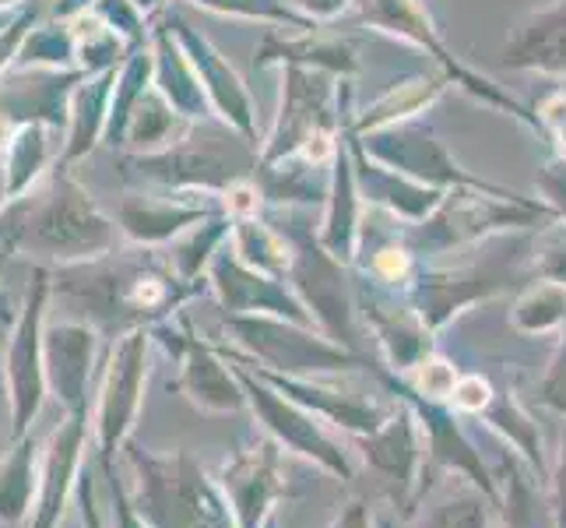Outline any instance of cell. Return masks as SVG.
Listing matches in <instances>:
<instances>
[{
	"mask_svg": "<svg viewBox=\"0 0 566 528\" xmlns=\"http://www.w3.org/2000/svg\"><path fill=\"white\" fill-rule=\"evenodd\" d=\"M0 219L11 222L0 232V258L25 253L50 268L103 261L120 229L64 166H56L43 187L25 201H14Z\"/></svg>",
	"mask_w": 566,
	"mask_h": 528,
	"instance_id": "6da1fadb",
	"label": "cell"
},
{
	"mask_svg": "<svg viewBox=\"0 0 566 528\" xmlns=\"http://www.w3.org/2000/svg\"><path fill=\"white\" fill-rule=\"evenodd\" d=\"M405 253L401 250H384L380 253V258H377V268L384 271V276H390V279H398L401 276V271H405Z\"/></svg>",
	"mask_w": 566,
	"mask_h": 528,
	"instance_id": "e0dca14e",
	"label": "cell"
},
{
	"mask_svg": "<svg viewBox=\"0 0 566 528\" xmlns=\"http://www.w3.org/2000/svg\"><path fill=\"white\" fill-rule=\"evenodd\" d=\"M490 398H493V391H490V384H485L482 377H464L454 387V402L461 408H468V413H482V408L490 405Z\"/></svg>",
	"mask_w": 566,
	"mask_h": 528,
	"instance_id": "2e32d148",
	"label": "cell"
},
{
	"mask_svg": "<svg viewBox=\"0 0 566 528\" xmlns=\"http://www.w3.org/2000/svg\"><path fill=\"white\" fill-rule=\"evenodd\" d=\"M22 4H29V0H0V14H8V11H18Z\"/></svg>",
	"mask_w": 566,
	"mask_h": 528,
	"instance_id": "7402d4cb",
	"label": "cell"
},
{
	"mask_svg": "<svg viewBox=\"0 0 566 528\" xmlns=\"http://www.w3.org/2000/svg\"><path fill=\"white\" fill-rule=\"evenodd\" d=\"M0 261H8V258H0Z\"/></svg>",
	"mask_w": 566,
	"mask_h": 528,
	"instance_id": "cb8c5ba5",
	"label": "cell"
},
{
	"mask_svg": "<svg viewBox=\"0 0 566 528\" xmlns=\"http://www.w3.org/2000/svg\"><path fill=\"white\" fill-rule=\"evenodd\" d=\"M43 447L46 441H39L29 429L25 437L14 441L11 455L0 462V525H18L32 515Z\"/></svg>",
	"mask_w": 566,
	"mask_h": 528,
	"instance_id": "9c48e42d",
	"label": "cell"
},
{
	"mask_svg": "<svg viewBox=\"0 0 566 528\" xmlns=\"http://www.w3.org/2000/svg\"><path fill=\"white\" fill-rule=\"evenodd\" d=\"M61 145L64 134L56 131V121H50V116H22V121H14L8 148L0 155L11 205L25 201L29 194H35L50 180V173L61 166Z\"/></svg>",
	"mask_w": 566,
	"mask_h": 528,
	"instance_id": "5b68a950",
	"label": "cell"
},
{
	"mask_svg": "<svg viewBox=\"0 0 566 528\" xmlns=\"http://www.w3.org/2000/svg\"><path fill=\"white\" fill-rule=\"evenodd\" d=\"M142 366H145V345L142 335H134L127 342L116 345L109 370H106V384H103V398H99V413H95V429H99V441L109 452L116 437L124 434V426L134 413V391L142 384Z\"/></svg>",
	"mask_w": 566,
	"mask_h": 528,
	"instance_id": "52a82bcc",
	"label": "cell"
},
{
	"mask_svg": "<svg viewBox=\"0 0 566 528\" xmlns=\"http://www.w3.org/2000/svg\"><path fill=\"white\" fill-rule=\"evenodd\" d=\"M187 127H190L187 116L172 106L151 82V89L142 95V103L134 106V113H130V121L124 127V138H120V148L130 152V155L166 152V148L180 145L187 138Z\"/></svg>",
	"mask_w": 566,
	"mask_h": 528,
	"instance_id": "ba28073f",
	"label": "cell"
},
{
	"mask_svg": "<svg viewBox=\"0 0 566 528\" xmlns=\"http://www.w3.org/2000/svg\"><path fill=\"white\" fill-rule=\"evenodd\" d=\"M113 85H116V68L103 74H82L71 85L67 103H64V145H61L64 169L88 159V155L106 142Z\"/></svg>",
	"mask_w": 566,
	"mask_h": 528,
	"instance_id": "8992f818",
	"label": "cell"
},
{
	"mask_svg": "<svg viewBox=\"0 0 566 528\" xmlns=\"http://www.w3.org/2000/svg\"><path fill=\"white\" fill-rule=\"evenodd\" d=\"M11 131H14V121H11L8 113H0V155H4V148H8Z\"/></svg>",
	"mask_w": 566,
	"mask_h": 528,
	"instance_id": "d6986e66",
	"label": "cell"
},
{
	"mask_svg": "<svg viewBox=\"0 0 566 528\" xmlns=\"http://www.w3.org/2000/svg\"><path fill=\"white\" fill-rule=\"evenodd\" d=\"M46 387L67 413H85L92 360H95V331L82 321H53L46 324Z\"/></svg>",
	"mask_w": 566,
	"mask_h": 528,
	"instance_id": "277c9868",
	"label": "cell"
},
{
	"mask_svg": "<svg viewBox=\"0 0 566 528\" xmlns=\"http://www.w3.org/2000/svg\"><path fill=\"white\" fill-rule=\"evenodd\" d=\"M39 22H43V8H39V0H29V4L11 11L8 22L0 25V77L18 68V56H22L25 39Z\"/></svg>",
	"mask_w": 566,
	"mask_h": 528,
	"instance_id": "5bb4252c",
	"label": "cell"
},
{
	"mask_svg": "<svg viewBox=\"0 0 566 528\" xmlns=\"http://www.w3.org/2000/svg\"><path fill=\"white\" fill-rule=\"evenodd\" d=\"M14 71H43V74H74V32L71 18H43L25 39Z\"/></svg>",
	"mask_w": 566,
	"mask_h": 528,
	"instance_id": "4fadbf2b",
	"label": "cell"
},
{
	"mask_svg": "<svg viewBox=\"0 0 566 528\" xmlns=\"http://www.w3.org/2000/svg\"><path fill=\"white\" fill-rule=\"evenodd\" d=\"M71 32H74V61L82 74H103L127 61L130 53L127 39L95 8L71 14Z\"/></svg>",
	"mask_w": 566,
	"mask_h": 528,
	"instance_id": "8fae6325",
	"label": "cell"
},
{
	"mask_svg": "<svg viewBox=\"0 0 566 528\" xmlns=\"http://www.w3.org/2000/svg\"><path fill=\"white\" fill-rule=\"evenodd\" d=\"M8 14H11V11H8ZM8 14H0V25H4V22H8Z\"/></svg>",
	"mask_w": 566,
	"mask_h": 528,
	"instance_id": "603a6c76",
	"label": "cell"
},
{
	"mask_svg": "<svg viewBox=\"0 0 566 528\" xmlns=\"http://www.w3.org/2000/svg\"><path fill=\"white\" fill-rule=\"evenodd\" d=\"M95 0H56L53 4V14L56 18H71V14H77V11H85V8H92Z\"/></svg>",
	"mask_w": 566,
	"mask_h": 528,
	"instance_id": "ac0fdd59",
	"label": "cell"
},
{
	"mask_svg": "<svg viewBox=\"0 0 566 528\" xmlns=\"http://www.w3.org/2000/svg\"><path fill=\"white\" fill-rule=\"evenodd\" d=\"M163 4H166V0H134V8H138V11H142L145 18H151V14L159 11Z\"/></svg>",
	"mask_w": 566,
	"mask_h": 528,
	"instance_id": "44dd1931",
	"label": "cell"
},
{
	"mask_svg": "<svg viewBox=\"0 0 566 528\" xmlns=\"http://www.w3.org/2000/svg\"><path fill=\"white\" fill-rule=\"evenodd\" d=\"M416 387L422 391V395H429V398H447V395H454V387H458V381H454V370L447 366L443 360H429V363H422L419 370H416Z\"/></svg>",
	"mask_w": 566,
	"mask_h": 528,
	"instance_id": "9a60e30c",
	"label": "cell"
},
{
	"mask_svg": "<svg viewBox=\"0 0 566 528\" xmlns=\"http://www.w3.org/2000/svg\"><path fill=\"white\" fill-rule=\"evenodd\" d=\"M506 64L542 68V71H566V0L535 14L532 25H524L514 39V56Z\"/></svg>",
	"mask_w": 566,
	"mask_h": 528,
	"instance_id": "7c38bea8",
	"label": "cell"
},
{
	"mask_svg": "<svg viewBox=\"0 0 566 528\" xmlns=\"http://www.w3.org/2000/svg\"><path fill=\"white\" fill-rule=\"evenodd\" d=\"M198 219L201 208H193L187 201H159L151 194H127L120 208H116L120 232L134 244H163L172 232H180L184 226Z\"/></svg>",
	"mask_w": 566,
	"mask_h": 528,
	"instance_id": "30bf717a",
	"label": "cell"
},
{
	"mask_svg": "<svg viewBox=\"0 0 566 528\" xmlns=\"http://www.w3.org/2000/svg\"><path fill=\"white\" fill-rule=\"evenodd\" d=\"M50 297H53V268L35 265L22 310H18V318L11 324L8 349H4V391H8L14 441L29 434L39 413H43L46 395H50L46 356H43Z\"/></svg>",
	"mask_w": 566,
	"mask_h": 528,
	"instance_id": "7a4b0ae2",
	"label": "cell"
},
{
	"mask_svg": "<svg viewBox=\"0 0 566 528\" xmlns=\"http://www.w3.org/2000/svg\"><path fill=\"white\" fill-rule=\"evenodd\" d=\"M82 447H85V413H67V420L56 423V429L43 447L39 490H35V504L29 515V528H61Z\"/></svg>",
	"mask_w": 566,
	"mask_h": 528,
	"instance_id": "3957f363",
	"label": "cell"
},
{
	"mask_svg": "<svg viewBox=\"0 0 566 528\" xmlns=\"http://www.w3.org/2000/svg\"><path fill=\"white\" fill-rule=\"evenodd\" d=\"M11 208V194H8V176H4V163H0V215Z\"/></svg>",
	"mask_w": 566,
	"mask_h": 528,
	"instance_id": "ffe728a7",
	"label": "cell"
}]
</instances>
